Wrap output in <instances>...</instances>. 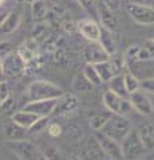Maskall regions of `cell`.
<instances>
[{"instance_id":"603a6c76","label":"cell","mask_w":154,"mask_h":160,"mask_svg":"<svg viewBox=\"0 0 154 160\" xmlns=\"http://www.w3.org/2000/svg\"><path fill=\"white\" fill-rule=\"evenodd\" d=\"M111 112H97L91 115L90 118H88V124H90V127L94 129L95 132H99L102 131V128L106 126V123L109 122V119L111 118Z\"/></svg>"},{"instance_id":"8992f818","label":"cell","mask_w":154,"mask_h":160,"mask_svg":"<svg viewBox=\"0 0 154 160\" xmlns=\"http://www.w3.org/2000/svg\"><path fill=\"white\" fill-rule=\"evenodd\" d=\"M94 139H95L99 148L102 149V152L105 153V156L109 160H123L122 148L118 142L110 139L109 136H106V135H103L102 132H95Z\"/></svg>"},{"instance_id":"e575fe53","label":"cell","mask_w":154,"mask_h":160,"mask_svg":"<svg viewBox=\"0 0 154 160\" xmlns=\"http://www.w3.org/2000/svg\"><path fill=\"white\" fill-rule=\"evenodd\" d=\"M141 89L146 93L154 95V78H147L141 80Z\"/></svg>"},{"instance_id":"4dcf8cb0","label":"cell","mask_w":154,"mask_h":160,"mask_svg":"<svg viewBox=\"0 0 154 160\" xmlns=\"http://www.w3.org/2000/svg\"><path fill=\"white\" fill-rule=\"evenodd\" d=\"M12 52H15V47H13L12 42H8V40H6V42H0V59L4 60Z\"/></svg>"},{"instance_id":"f35d334b","label":"cell","mask_w":154,"mask_h":160,"mask_svg":"<svg viewBox=\"0 0 154 160\" xmlns=\"http://www.w3.org/2000/svg\"><path fill=\"white\" fill-rule=\"evenodd\" d=\"M63 27H64V29H66L67 32H74V31H75V29H78V27H77V26H75V24H74L72 22H70V23L66 22V23L63 24Z\"/></svg>"},{"instance_id":"7bdbcfd3","label":"cell","mask_w":154,"mask_h":160,"mask_svg":"<svg viewBox=\"0 0 154 160\" xmlns=\"http://www.w3.org/2000/svg\"><path fill=\"white\" fill-rule=\"evenodd\" d=\"M71 160H74V159H71Z\"/></svg>"},{"instance_id":"6da1fadb","label":"cell","mask_w":154,"mask_h":160,"mask_svg":"<svg viewBox=\"0 0 154 160\" xmlns=\"http://www.w3.org/2000/svg\"><path fill=\"white\" fill-rule=\"evenodd\" d=\"M66 92L62 87L56 86L47 80H35L27 87V99L28 102H38V100H51L59 99Z\"/></svg>"},{"instance_id":"ac0fdd59","label":"cell","mask_w":154,"mask_h":160,"mask_svg":"<svg viewBox=\"0 0 154 160\" xmlns=\"http://www.w3.org/2000/svg\"><path fill=\"white\" fill-rule=\"evenodd\" d=\"M11 119L16 124H19L22 128H24V129H27V131H28V129L31 128L40 118H39L38 115L32 113V112L24 111V109H19V111H15L11 115Z\"/></svg>"},{"instance_id":"7402d4cb","label":"cell","mask_w":154,"mask_h":160,"mask_svg":"<svg viewBox=\"0 0 154 160\" xmlns=\"http://www.w3.org/2000/svg\"><path fill=\"white\" fill-rule=\"evenodd\" d=\"M99 43L103 46V48L106 49V52L110 55V58L114 56L117 52V43H115V39H114V35L111 31L103 28L102 27V35H101V40Z\"/></svg>"},{"instance_id":"484cf974","label":"cell","mask_w":154,"mask_h":160,"mask_svg":"<svg viewBox=\"0 0 154 160\" xmlns=\"http://www.w3.org/2000/svg\"><path fill=\"white\" fill-rule=\"evenodd\" d=\"M123 76H125V86H126V91L129 93V96L134 92L140 91L141 89V80L138 79L135 75L127 71V72L123 73Z\"/></svg>"},{"instance_id":"f546056e","label":"cell","mask_w":154,"mask_h":160,"mask_svg":"<svg viewBox=\"0 0 154 160\" xmlns=\"http://www.w3.org/2000/svg\"><path fill=\"white\" fill-rule=\"evenodd\" d=\"M140 51H141V46H138V44L130 46L125 52V62H135V60H138Z\"/></svg>"},{"instance_id":"8d00e7d4","label":"cell","mask_w":154,"mask_h":160,"mask_svg":"<svg viewBox=\"0 0 154 160\" xmlns=\"http://www.w3.org/2000/svg\"><path fill=\"white\" fill-rule=\"evenodd\" d=\"M15 106V102H13V98L12 96H9L6 102H4L2 106H0V115L2 113H7V112H11L12 111V108Z\"/></svg>"},{"instance_id":"d4e9b609","label":"cell","mask_w":154,"mask_h":160,"mask_svg":"<svg viewBox=\"0 0 154 160\" xmlns=\"http://www.w3.org/2000/svg\"><path fill=\"white\" fill-rule=\"evenodd\" d=\"M154 60V39H147L145 44L141 46V51L138 55V62H149Z\"/></svg>"},{"instance_id":"d6a6232c","label":"cell","mask_w":154,"mask_h":160,"mask_svg":"<svg viewBox=\"0 0 154 160\" xmlns=\"http://www.w3.org/2000/svg\"><path fill=\"white\" fill-rule=\"evenodd\" d=\"M48 123H50L48 122V118H40L31 128L28 129V132H31V133H39V132H42L43 129H47Z\"/></svg>"},{"instance_id":"836d02e7","label":"cell","mask_w":154,"mask_h":160,"mask_svg":"<svg viewBox=\"0 0 154 160\" xmlns=\"http://www.w3.org/2000/svg\"><path fill=\"white\" fill-rule=\"evenodd\" d=\"M11 96L9 95V86L6 80H0V106Z\"/></svg>"},{"instance_id":"ba28073f","label":"cell","mask_w":154,"mask_h":160,"mask_svg":"<svg viewBox=\"0 0 154 160\" xmlns=\"http://www.w3.org/2000/svg\"><path fill=\"white\" fill-rule=\"evenodd\" d=\"M83 58L84 62L87 64H99L103 62L110 60V55L106 52V49L103 48V46L99 42H88L83 49Z\"/></svg>"},{"instance_id":"277c9868","label":"cell","mask_w":154,"mask_h":160,"mask_svg":"<svg viewBox=\"0 0 154 160\" xmlns=\"http://www.w3.org/2000/svg\"><path fill=\"white\" fill-rule=\"evenodd\" d=\"M121 148H122L123 159L126 160H138L147 153L137 133V129H133L125 138V140L121 143Z\"/></svg>"},{"instance_id":"2e32d148","label":"cell","mask_w":154,"mask_h":160,"mask_svg":"<svg viewBox=\"0 0 154 160\" xmlns=\"http://www.w3.org/2000/svg\"><path fill=\"white\" fill-rule=\"evenodd\" d=\"M20 58L24 60L26 63H29L32 60H35L38 58V53H39V43L35 38H28L26 39L24 42L18 47V51H16Z\"/></svg>"},{"instance_id":"30bf717a","label":"cell","mask_w":154,"mask_h":160,"mask_svg":"<svg viewBox=\"0 0 154 160\" xmlns=\"http://www.w3.org/2000/svg\"><path fill=\"white\" fill-rule=\"evenodd\" d=\"M26 66H27V63L20 58V55L16 51L12 52L9 56H7L3 60L4 73L11 78H18L20 75L26 73Z\"/></svg>"},{"instance_id":"d6986e66","label":"cell","mask_w":154,"mask_h":160,"mask_svg":"<svg viewBox=\"0 0 154 160\" xmlns=\"http://www.w3.org/2000/svg\"><path fill=\"white\" fill-rule=\"evenodd\" d=\"M20 22H22V13L19 11L13 9V11L8 12L4 22L0 26V33L8 35V33L15 32L19 28V26H20Z\"/></svg>"},{"instance_id":"7c38bea8","label":"cell","mask_w":154,"mask_h":160,"mask_svg":"<svg viewBox=\"0 0 154 160\" xmlns=\"http://www.w3.org/2000/svg\"><path fill=\"white\" fill-rule=\"evenodd\" d=\"M58 99L51 100H38V102H27V104L22 109L38 115L39 118H50L54 113Z\"/></svg>"},{"instance_id":"4316f807","label":"cell","mask_w":154,"mask_h":160,"mask_svg":"<svg viewBox=\"0 0 154 160\" xmlns=\"http://www.w3.org/2000/svg\"><path fill=\"white\" fill-rule=\"evenodd\" d=\"M93 84L88 82L86 79L83 73H78L75 78H74V82H72V88L78 92H88L93 89Z\"/></svg>"},{"instance_id":"ee69618b","label":"cell","mask_w":154,"mask_h":160,"mask_svg":"<svg viewBox=\"0 0 154 160\" xmlns=\"http://www.w3.org/2000/svg\"><path fill=\"white\" fill-rule=\"evenodd\" d=\"M153 160H154V159H153Z\"/></svg>"},{"instance_id":"d590c367","label":"cell","mask_w":154,"mask_h":160,"mask_svg":"<svg viewBox=\"0 0 154 160\" xmlns=\"http://www.w3.org/2000/svg\"><path fill=\"white\" fill-rule=\"evenodd\" d=\"M47 132L51 138H59L62 135V127L58 123H50L47 127Z\"/></svg>"},{"instance_id":"5b68a950","label":"cell","mask_w":154,"mask_h":160,"mask_svg":"<svg viewBox=\"0 0 154 160\" xmlns=\"http://www.w3.org/2000/svg\"><path fill=\"white\" fill-rule=\"evenodd\" d=\"M102 102L107 111L114 115L127 116V115L133 111V107H131L130 102H129V98L118 96V95L111 92L110 89L105 91V93H103V96H102Z\"/></svg>"},{"instance_id":"ffe728a7","label":"cell","mask_w":154,"mask_h":160,"mask_svg":"<svg viewBox=\"0 0 154 160\" xmlns=\"http://www.w3.org/2000/svg\"><path fill=\"white\" fill-rule=\"evenodd\" d=\"M137 133L146 151L153 152L154 151V126H151V124H142L137 129Z\"/></svg>"},{"instance_id":"e0dca14e","label":"cell","mask_w":154,"mask_h":160,"mask_svg":"<svg viewBox=\"0 0 154 160\" xmlns=\"http://www.w3.org/2000/svg\"><path fill=\"white\" fill-rule=\"evenodd\" d=\"M95 68L99 73V78H101L102 83H109L115 75L121 73L119 72V66L115 63V60H113V59L107 60V62L95 64Z\"/></svg>"},{"instance_id":"60d3db41","label":"cell","mask_w":154,"mask_h":160,"mask_svg":"<svg viewBox=\"0 0 154 160\" xmlns=\"http://www.w3.org/2000/svg\"><path fill=\"white\" fill-rule=\"evenodd\" d=\"M4 2H6V0H0V6H2V4H3Z\"/></svg>"},{"instance_id":"9a60e30c","label":"cell","mask_w":154,"mask_h":160,"mask_svg":"<svg viewBox=\"0 0 154 160\" xmlns=\"http://www.w3.org/2000/svg\"><path fill=\"white\" fill-rule=\"evenodd\" d=\"M97 12H98V19H99V22H101V27L114 32V29L117 27V18L114 16V11H111L110 8H107L101 0H98Z\"/></svg>"},{"instance_id":"b9f144b4","label":"cell","mask_w":154,"mask_h":160,"mask_svg":"<svg viewBox=\"0 0 154 160\" xmlns=\"http://www.w3.org/2000/svg\"><path fill=\"white\" fill-rule=\"evenodd\" d=\"M40 160H47V159H44V158H43V155H42V158H40Z\"/></svg>"},{"instance_id":"4fadbf2b","label":"cell","mask_w":154,"mask_h":160,"mask_svg":"<svg viewBox=\"0 0 154 160\" xmlns=\"http://www.w3.org/2000/svg\"><path fill=\"white\" fill-rule=\"evenodd\" d=\"M2 132L4 136V142H16V140H24L26 135L28 133L27 129L22 128L19 124H16L13 120L9 118L4 122L2 127Z\"/></svg>"},{"instance_id":"5bb4252c","label":"cell","mask_w":154,"mask_h":160,"mask_svg":"<svg viewBox=\"0 0 154 160\" xmlns=\"http://www.w3.org/2000/svg\"><path fill=\"white\" fill-rule=\"evenodd\" d=\"M79 107L78 98L72 93H64L56 100V106L54 109L55 115H64V113H71L77 111Z\"/></svg>"},{"instance_id":"8fae6325","label":"cell","mask_w":154,"mask_h":160,"mask_svg":"<svg viewBox=\"0 0 154 160\" xmlns=\"http://www.w3.org/2000/svg\"><path fill=\"white\" fill-rule=\"evenodd\" d=\"M78 31L87 42H99L102 35V27L94 19H83L78 24Z\"/></svg>"},{"instance_id":"ab89813d","label":"cell","mask_w":154,"mask_h":160,"mask_svg":"<svg viewBox=\"0 0 154 160\" xmlns=\"http://www.w3.org/2000/svg\"><path fill=\"white\" fill-rule=\"evenodd\" d=\"M4 67H3V60L0 59V80H3V78H4Z\"/></svg>"},{"instance_id":"3957f363","label":"cell","mask_w":154,"mask_h":160,"mask_svg":"<svg viewBox=\"0 0 154 160\" xmlns=\"http://www.w3.org/2000/svg\"><path fill=\"white\" fill-rule=\"evenodd\" d=\"M4 147L9 149L19 160H40L42 152L32 142L16 140V142H4Z\"/></svg>"},{"instance_id":"f1b7e54d","label":"cell","mask_w":154,"mask_h":160,"mask_svg":"<svg viewBox=\"0 0 154 160\" xmlns=\"http://www.w3.org/2000/svg\"><path fill=\"white\" fill-rule=\"evenodd\" d=\"M77 2L81 4V7L87 13L93 15V16H98V12H97V0H77Z\"/></svg>"},{"instance_id":"9c48e42d","label":"cell","mask_w":154,"mask_h":160,"mask_svg":"<svg viewBox=\"0 0 154 160\" xmlns=\"http://www.w3.org/2000/svg\"><path fill=\"white\" fill-rule=\"evenodd\" d=\"M129 102H130L134 111H137L140 115L150 116L154 112V106H153L150 98H149L147 93L145 91H142V89L131 93L130 96H129Z\"/></svg>"},{"instance_id":"52a82bcc","label":"cell","mask_w":154,"mask_h":160,"mask_svg":"<svg viewBox=\"0 0 154 160\" xmlns=\"http://www.w3.org/2000/svg\"><path fill=\"white\" fill-rule=\"evenodd\" d=\"M127 13L131 16L134 22L142 26H150L154 24V8L149 6H143V4L130 3L126 6Z\"/></svg>"},{"instance_id":"cb8c5ba5","label":"cell","mask_w":154,"mask_h":160,"mask_svg":"<svg viewBox=\"0 0 154 160\" xmlns=\"http://www.w3.org/2000/svg\"><path fill=\"white\" fill-rule=\"evenodd\" d=\"M31 12H32L34 20L40 23L42 20L46 19L48 9H47V6L44 4V2H42V0H35V2L31 4Z\"/></svg>"},{"instance_id":"7a4b0ae2","label":"cell","mask_w":154,"mask_h":160,"mask_svg":"<svg viewBox=\"0 0 154 160\" xmlns=\"http://www.w3.org/2000/svg\"><path fill=\"white\" fill-rule=\"evenodd\" d=\"M131 131H133V126L130 120L127 119V116H121V115L113 113L111 118L109 119V122L106 123V126L99 132H102L103 135H106V136L121 144Z\"/></svg>"},{"instance_id":"74e56055","label":"cell","mask_w":154,"mask_h":160,"mask_svg":"<svg viewBox=\"0 0 154 160\" xmlns=\"http://www.w3.org/2000/svg\"><path fill=\"white\" fill-rule=\"evenodd\" d=\"M107 8H110L111 11H115L121 6V0H101Z\"/></svg>"},{"instance_id":"44dd1931","label":"cell","mask_w":154,"mask_h":160,"mask_svg":"<svg viewBox=\"0 0 154 160\" xmlns=\"http://www.w3.org/2000/svg\"><path fill=\"white\" fill-rule=\"evenodd\" d=\"M109 89L115 95H118V96L129 98V93L126 91V86H125V76H123V73L115 75V76L109 82Z\"/></svg>"},{"instance_id":"83f0119b","label":"cell","mask_w":154,"mask_h":160,"mask_svg":"<svg viewBox=\"0 0 154 160\" xmlns=\"http://www.w3.org/2000/svg\"><path fill=\"white\" fill-rule=\"evenodd\" d=\"M83 75L86 76V79L90 82L93 86H99V84H102V80L99 78V73L97 71L95 66H93V64H84L83 67Z\"/></svg>"},{"instance_id":"1f68e13d","label":"cell","mask_w":154,"mask_h":160,"mask_svg":"<svg viewBox=\"0 0 154 160\" xmlns=\"http://www.w3.org/2000/svg\"><path fill=\"white\" fill-rule=\"evenodd\" d=\"M43 158L47 160H62V153L56 147H48L42 152Z\"/></svg>"}]
</instances>
